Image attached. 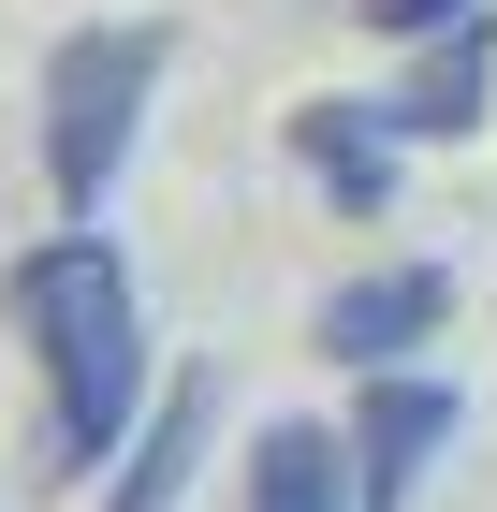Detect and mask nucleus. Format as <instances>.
I'll return each instance as SVG.
<instances>
[{
	"label": "nucleus",
	"instance_id": "f257e3e1",
	"mask_svg": "<svg viewBox=\"0 0 497 512\" xmlns=\"http://www.w3.org/2000/svg\"><path fill=\"white\" fill-rule=\"evenodd\" d=\"M0 308L30 337V381H44V483H103L161 410V352H147V293L117 264L103 220H59L44 249H15Z\"/></svg>",
	"mask_w": 497,
	"mask_h": 512
},
{
	"label": "nucleus",
	"instance_id": "f03ea898",
	"mask_svg": "<svg viewBox=\"0 0 497 512\" xmlns=\"http://www.w3.org/2000/svg\"><path fill=\"white\" fill-rule=\"evenodd\" d=\"M161 74H176V30H161V15L59 30V59H44V191H59V220H103V205H117Z\"/></svg>",
	"mask_w": 497,
	"mask_h": 512
},
{
	"label": "nucleus",
	"instance_id": "7ed1b4c3",
	"mask_svg": "<svg viewBox=\"0 0 497 512\" xmlns=\"http://www.w3.org/2000/svg\"><path fill=\"white\" fill-rule=\"evenodd\" d=\"M351 512H424V483H439V454L468 439V395L439 381V366H395V381H351Z\"/></svg>",
	"mask_w": 497,
	"mask_h": 512
},
{
	"label": "nucleus",
	"instance_id": "20e7f679",
	"mask_svg": "<svg viewBox=\"0 0 497 512\" xmlns=\"http://www.w3.org/2000/svg\"><path fill=\"white\" fill-rule=\"evenodd\" d=\"M439 322H454V264H366L307 308V352L351 366V381H395V366L439 352Z\"/></svg>",
	"mask_w": 497,
	"mask_h": 512
},
{
	"label": "nucleus",
	"instance_id": "39448f33",
	"mask_svg": "<svg viewBox=\"0 0 497 512\" xmlns=\"http://www.w3.org/2000/svg\"><path fill=\"white\" fill-rule=\"evenodd\" d=\"M483 118H497V15L410 44V74L381 88V132H395V147H468Z\"/></svg>",
	"mask_w": 497,
	"mask_h": 512
},
{
	"label": "nucleus",
	"instance_id": "423d86ee",
	"mask_svg": "<svg viewBox=\"0 0 497 512\" xmlns=\"http://www.w3.org/2000/svg\"><path fill=\"white\" fill-rule=\"evenodd\" d=\"M278 132H293V176H307L322 205H337L351 235H366V220L395 205V161H410V147L381 132V103H293Z\"/></svg>",
	"mask_w": 497,
	"mask_h": 512
},
{
	"label": "nucleus",
	"instance_id": "0eeeda50",
	"mask_svg": "<svg viewBox=\"0 0 497 512\" xmlns=\"http://www.w3.org/2000/svg\"><path fill=\"white\" fill-rule=\"evenodd\" d=\"M205 439H220V381H161V410H147V439L103 469V512H176L191 498V469H205Z\"/></svg>",
	"mask_w": 497,
	"mask_h": 512
},
{
	"label": "nucleus",
	"instance_id": "6e6552de",
	"mask_svg": "<svg viewBox=\"0 0 497 512\" xmlns=\"http://www.w3.org/2000/svg\"><path fill=\"white\" fill-rule=\"evenodd\" d=\"M249 512H351V439L307 425V410H278V425H249Z\"/></svg>",
	"mask_w": 497,
	"mask_h": 512
},
{
	"label": "nucleus",
	"instance_id": "1a4fd4ad",
	"mask_svg": "<svg viewBox=\"0 0 497 512\" xmlns=\"http://www.w3.org/2000/svg\"><path fill=\"white\" fill-rule=\"evenodd\" d=\"M366 30H395V44H439V30H468V15H497V0H351Z\"/></svg>",
	"mask_w": 497,
	"mask_h": 512
}]
</instances>
